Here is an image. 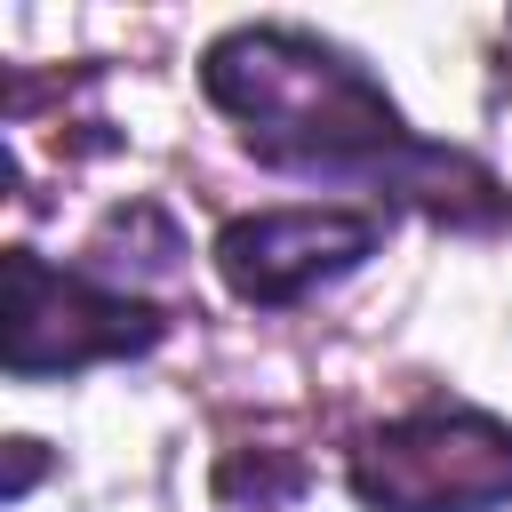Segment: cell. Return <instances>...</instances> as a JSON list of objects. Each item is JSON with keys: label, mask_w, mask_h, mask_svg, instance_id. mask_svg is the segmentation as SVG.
<instances>
[{"label": "cell", "mask_w": 512, "mask_h": 512, "mask_svg": "<svg viewBox=\"0 0 512 512\" xmlns=\"http://www.w3.org/2000/svg\"><path fill=\"white\" fill-rule=\"evenodd\" d=\"M160 344V312L136 304L128 288H104L88 272H56L32 248L8 256V376H64L88 360H120V352H152Z\"/></svg>", "instance_id": "obj_3"}, {"label": "cell", "mask_w": 512, "mask_h": 512, "mask_svg": "<svg viewBox=\"0 0 512 512\" xmlns=\"http://www.w3.org/2000/svg\"><path fill=\"white\" fill-rule=\"evenodd\" d=\"M208 96L248 128L256 160L288 168V176H328V184H384V192H416L424 208L456 216V208H504L496 184L440 152V144H416L400 128V112L384 104V88L320 48L312 32H288V24H248L232 40L208 48L200 64Z\"/></svg>", "instance_id": "obj_1"}, {"label": "cell", "mask_w": 512, "mask_h": 512, "mask_svg": "<svg viewBox=\"0 0 512 512\" xmlns=\"http://www.w3.org/2000/svg\"><path fill=\"white\" fill-rule=\"evenodd\" d=\"M376 240H384V224L360 208H320V200L312 208H264V216H240L216 232V272L240 304H296L320 280L352 272Z\"/></svg>", "instance_id": "obj_4"}, {"label": "cell", "mask_w": 512, "mask_h": 512, "mask_svg": "<svg viewBox=\"0 0 512 512\" xmlns=\"http://www.w3.org/2000/svg\"><path fill=\"white\" fill-rule=\"evenodd\" d=\"M344 480L368 512H496L512 504V424L480 408H416L368 432Z\"/></svg>", "instance_id": "obj_2"}]
</instances>
